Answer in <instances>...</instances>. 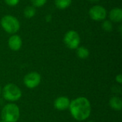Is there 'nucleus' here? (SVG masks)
Listing matches in <instances>:
<instances>
[{
    "mask_svg": "<svg viewBox=\"0 0 122 122\" xmlns=\"http://www.w3.org/2000/svg\"><path fill=\"white\" fill-rule=\"evenodd\" d=\"M109 18L112 22L121 23L122 21V9L116 7L112 9L109 13Z\"/></svg>",
    "mask_w": 122,
    "mask_h": 122,
    "instance_id": "10",
    "label": "nucleus"
},
{
    "mask_svg": "<svg viewBox=\"0 0 122 122\" xmlns=\"http://www.w3.org/2000/svg\"><path fill=\"white\" fill-rule=\"evenodd\" d=\"M19 117L20 110L16 104L9 103L2 108L1 112V120L4 122H17Z\"/></svg>",
    "mask_w": 122,
    "mask_h": 122,
    "instance_id": "2",
    "label": "nucleus"
},
{
    "mask_svg": "<svg viewBox=\"0 0 122 122\" xmlns=\"http://www.w3.org/2000/svg\"><path fill=\"white\" fill-rule=\"evenodd\" d=\"M47 0H31V4L34 7H41L46 3Z\"/></svg>",
    "mask_w": 122,
    "mask_h": 122,
    "instance_id": "16",
    "label": "nucleus"
},
{
    "mask_svg": "<svg viewBox=\"0 0 122 122\" xmlns=\"http://www.w3.org/2000/svg\"><path fill=\"white\" fill-rule=\"evenodd\" d=\"M81 38L77 31L74 30L68 31L64 36V43L70 49H76L80 44Z\"/></svg>",
    "mask_w": 122,
    "mask_h": 122,
    "instance_id": "5",
    "label": "nucleus"
},
{
    "mask_svg": "<svg viewBox=\"0 0 122 122\" xmlns=\"http://www.w3.org/2000/svg\"><path fill=\"white\" fill-rule=\"evenodd\" d=\"M109 107L115 111H121L122 109V100L119 97H112L109 101Z\"/></svg>",
    "mask_w": 122,
    "mask_h": 122,
    "instance_id": "11",
    "label": "nucleus"
},
{
    "mask_svg": "<svg viewBox=\"0 0 122 122\" xmlns=\"http://www.w3.org/2000/svg\"><path fill=\"white\" fill-rule=\"evenodd\" d=\"M0 122H3L2 120H1V121H0Z\"/></svg>",
    "mask_w": 122,
    "mask_h": 122,
    "instance_id": "22",
    "label": "nucleus"
},
{
    "mask_svg": "<svg viewBox=\"0 0 122 122\" xmlns=\"http://www.w3.org/2000/svg\"><path fill=\"white\" fill-rule=\"evenodd\" d=\"M89 15L94 21H104L107 16V11L101 5H95L90 8L89 11Z\"/></svg>",
    "mask_w": 122,
    "mask_h": 122,
    "instance_id": "7",
    "label": "nucleus"
},
{
    "mask_svg": "<svg viewBox=\"0 0 122 122\" xmlns=\"http://www.w3.org/2000/svg\"><path fill=\"white\" fill-rule=\"evenodd\" d=\"M1 90H2V89H1V86H0V94H1Z\"/></svg>",
    "mask_w": 122,
    "mask_h": 122,
    "instance_id": "20",
    "label": "nucleus"
},
{
    "mask_svg": "<svg viewBox=\"0 0 122 122\" xmlns=\"http://www.w3.org/2000/svg\"><path fill=\"white\" fill-rule=\"evenodd\" d=\"M1 92L4 99L11 103L17 102L22 96V92L20 88L12 83L6 84Z\"/></svg>",
    "mask_w": 122,
    "mask_h": 122,
    "instance_id": "3",
    "label": "nucleus"
},
{
    "mask_svg": "<svg viewBox=\"0 0 122 122\" xmlns=\"http://www.w3.org/2000/svg\"><path fill=\"white\" fill-rule=\"evenodd\" d=\"M102 28L105 31H111L113 29V24L109 20H104L102 24Z\"/></svg>",
    "mask_w": 122,
    "mask_h": 122,
    "instance_id": "15",
    "label": "nucleus"
},
{
    "mask_svg": "<svg viewBox=\"0 0 122 122\" xmlns=\"http://www.w3.org/2000/svg\"><path fill=\"white\" fill-rule=\"evenodd\" d=\"M69 110L75 120L85 121L89 117L92 112L91 103L86 97H79L71 101Z\"/></svg>",
    "mask_w": 122,
    "mask_h": 122,
    "instance_id": "1",
    "label": "nucleus"
},
{
    "mask_svg": "<svg viewBox=\"0 0 122 122\" xmlns=\"http://www.w3.org/2000/svg\"><path fill=\"white\" fill-rule=\"evenodd\" d=\"M8 46L12 51H19L22 46V39L17 34H12L8 39Z\"/></svg>",
    "mask_w": 122,
    "mask_h": 122,
    "instance_id": "9",
    "label": "nucleus"
},
{
    "mask_svg": "<svg viewBox=\"0 0 122 122\" xmlns=\"http://www.w3.org/2000/svg\"><path fill=\"white\" fill-rule=\"evenodd\" d=\"M76 50L77 56L81 59H86L89 56V51L85 46H79Z\"/></svg>",
    "mask_w": 122,
    "mask_h": 122,
    "instance_id": "12",
    "label": "nucleus"
},
{
    "mask_svg": "<svg viewBox=\"0 0 122 122\" xmlns=\"http://www.w3.org/2000/svg\"><path fill=\"white\" fill-rule=\"evenodd\" d=\"M41 75L36 71H32L26 74L24 77L23 82L24 84L30 89L36 88L41 83Z\"/></svg>",
    "mask_w": 122,
    "mask_h": 122,
    "instance_id": "6",
    "label": "nucleus"
},
{
    "mask_svg": "<svg viewBox=\"0 0 122 122\" xmlns=\"http://www.w3.org/2000/svg\"><path fill=\"white\" fill-rule=\"evenodd\" d=\"M70 99L66 97H57L54 102V107L56 109L59 111H65L69 109L70 105Z\"/></svg>",
    "mask_w": 122,
    "mask_h": 122,
    "instance_id": "8",
    "label": "nucleus"
},
{
    "mask_svg": "<svg viewBox=\"0 0 122 122\" xmlns=\"http://www.w3.org/2000/svg\"><path fill=\"white\" fill-rule=\"evenodd\" d=\"M72 2V0H55L54 4L57 9H65L68 8Z\"/></svg>",
    "mask_w": 122,
    "mask_h": 122,
    "instance_id": "13",
    "label": "nucleus"
},
{
    "mask_svg": "<svg viewBox=\"0 0 122 122\" xmlns=\"http://www.w3.org/2000/svg\"><path fill=\"white\" fill-rule=\"evenodd\" d=\"M93 122V121H89V122Z\"/></svg>",
    "mask_w": 122,
    "mask_h": 122,
    "instance_id": "21",
    "label": "nucleus"
},
{
    "mask_svg": "<svg viewBox=\"0 0 122 122\" xmlns=\"http://www.w3.org/2000/svg\"><path fill=\"white\" fill-rule=\"evenodd\" d=\"M36 14V9L33 6H27L24 9V16L27 19L34 17Z\"/></svg>",
    "mask_w": 122,
    "mask_h": 122,
    "instance_id": "14",
    "label": "nucleus"
},
{
    "mask_svg": "<svg viewBox=\"0 0 122 122\" xmlns=\"http://www.w3.org/2000/svg\"><path fill=\"white\" fill-rule=\"evenodd\" d=\"M89 1H91V2H98V1H99L100 0H89Z\"/></svg>",
    "mask_w": 122,
    "mask_h": 122,
    "instance_id": "19",
    "label": "nucleus"
},
{
    "mask_svg": "<svg viewBox=\"0 0 122 122\" xmlns=\"http://www.w3.org/2000/svg\"><path fill=\"white\" fill-rule=\"evenodd\" d=\"M4 2L9 6H15L19 4V0H4Z\"/></svg>",
    "mask_w": 122,
    "mask_h": 122,
    "instance_id": "17",
    "label": "nucleus"
},
{
    "mask_svg": "<svg viewBox=\"0 0 122 122\" xmlns=\"http://www.w3.org/2000/svg\"><path fill=\"white\" fill-rule=\"evenodd\" d=\"M116 81L117 83H119V84H121L122 83V74H119L118 75L116 76Z\"/></svg>",
    "mask_w": 122,
    "mask_h": 122,
    "instance_id": "18",
    "label": "nucleus"
},
{
    "mask_svg": "<svg viewBox=\"0 0 122 122\" xmlns=\"http://www.w3.org/2000/svg\"><path fill=\"white\" fill-rule=\"evenodd\" d=\"M2 29L8 34H15L20 29V23L19 20L14 16L6 14L4 15L0 21Z\"/></svg>",
    "mask_w": 122,
    "mask_h": 122,
    "instance_id": "4",
    "label": "nucleus"
}]
</instances>
